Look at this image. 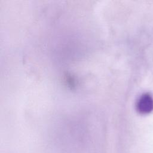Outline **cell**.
Segmentation results:
<instances>
[{
    "mask_svg": "<svg viewBox=\"0 0 153 153\" xmlns=\"http://www.w3.org/2000/svg\"><path fill=\"white\" fill-rule=\"evenodd\" d=\"M137 111L143 115L151 113L153 111V97L148 93L142 94L136 103Z\"/></svg>",
    "mask_w": 153,
    "mask_h": 153,
    "instance_id": "obj_1",
    "label": "cell"
}]
</instances>
